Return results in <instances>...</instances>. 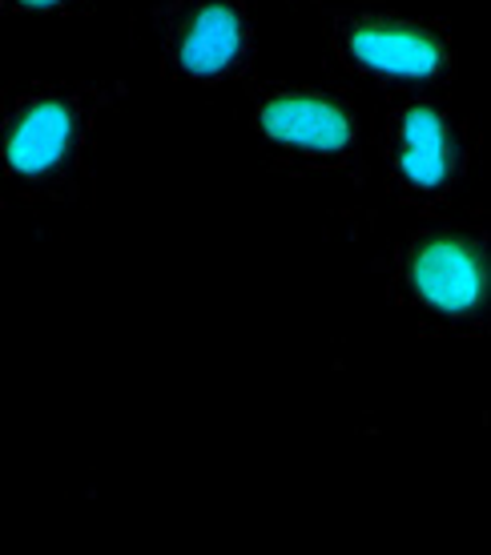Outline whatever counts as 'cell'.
<instances>
[{
  "mask_svg": "<svg viewBox=\"0 0 491 555\" xmlns=\"http://www.w3.org/2000/svg\"><path fill=\"white\" fill-rule=\"evenodd\" d=\"M145 28L169 85L218 93L254 81L258 0H157Z\"/></svg>",
  "mask_w": 491,
  "mask_h": 555,
  "instance_id": "8992f818",
  "label": "cell"
},
{
  "mask_svg": "<svg viewBox=\"0 0 491 555\" xmlns=\"http://www.w3.org/2000/svg\"><path fill=\"white\" fill-rule=\"evenodd\" d=\"M9 16H37V21H65L98 9V0H0Z\"/></svg>",
  "mask_w": 491,
  "mask_h": 555,
  "instance_id": "52a82bcc",
  "label": "cell"
},
{
  "mask_svg": "<svg viewBox=\"0 0 491 555\" xmlns=\"http://www.w3.org/2000/svg\"><path fill=\"white\" fill-rule=\"evenodd\" d=\"M383 298L427 338H491V230L427 218L375 262Z\"/></svg>",
  "mask_w": 491,
  "mask_h": 555,
  "instance_id": "7a4b0ae2",
  "label": "cell"
},
{
  "mask_svg": "<svg viewBox=\"0 0 491 555\" xmlns=\"http://www.w3.org/2000/svg\"><path fill=\"white\" fill-rule=\"evenodd\" d=\"M319 49L338 85L383 101L448 93L460 77V44L448 21L399 9H331L319 21Z\"/></svg>",
  "mask_w": 491,
  "mask_h": 555,
  "instance_id": "5b68a950",
  "label": "cell"
},
{
  "mask_svg": "<svg viewBox=\"0 0 491 555\" xmlns=\"http://www.w3.org/2000/svg\"><path fill=\"white\" fill-rule=\"evenodd\" d=\"M242 126L274 173L298 181L366 185L375 173V126H366L347 85L250 81Z\"/></svg>",
  "mask_w": 491,
  "mask_h": 555,
  "instance_id": "3957f363",
  "label": "cell"
},
{
  "mask_svg": "<svg viewBox=\"0 0 491 555\" xmlns=\"http://www.w3.org/2000/svg\"><path fill=\"white\" fill-rule=\"evenodd\" d=\"M483 133L448 93L387 98L375 121V173L383 194L419 218H448L471 190Z\"/></svg>",
  "mask_w": 491,
  "mask_h": 555,
  "instance_id": "277c9868",
  "label": "cell"
},
{
  "mask_svg": "<svg viewBox=\"0 0 491 555\" xmlns=\"http://www.w3.org/2000/svg\"><path fill=\"white\" fill-rule=\"evenodd\" d=\"M117 81H16L0 93V197L53 209L93 190L101 129L126 101Z\"/></svg>",
  "mask_w": 491,
  "mask_h": 555,
  "instance_id": "6da1fadb",
  "label": "cell"
}]
</instances>
